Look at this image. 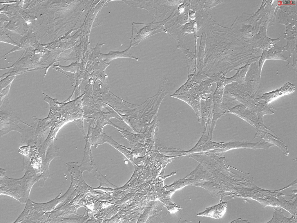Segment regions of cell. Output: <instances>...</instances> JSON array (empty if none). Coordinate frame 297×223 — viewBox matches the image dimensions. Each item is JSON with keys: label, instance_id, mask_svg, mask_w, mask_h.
Wrapping results in <instances>:
<instances>
[{"label": "cell", "instance_id": "obj_1", "mask_svg": "<svg viewBox=\"0 0 297 223\" xmlns=\"http://www.w3.org/2000/svg\"><path fill=\"white\" fill-rule=\"evenodd\" d=\"M220 74L207 78L203 73H197L188 76V79L171 96L178 98L188 104L193 109L198 119L201 116L200 102L213 90L211 87L213 82L217 83Z\"/></svg>", "mask_w": 297, "mask_h": 223}, {"label": "cell", "instance_id": "obj_2", "mask_svg": "<svg viewBox=\"0 0 297 223\" xmlns=\"http://www.w3.org/2000/svg\"><path fill=\"white\" fill-rule=\"evenodd\" d=\"M295 90V85L288 82L279 88L263 94L261 98L265 100V102L269 104L279 98L292 93Z\"/></svg>", "mask_w": 297, "mask_h": 223}, {"label": "cell", "instance_id": "obj_6", "mask_svg": "<svg viewBox=\"0 0 297 223\" xmlns=\"http://www.w3.org/2000/svg\"><path fill=\"white\" fill-rule=\"evenodd\" d=\"M29 146H22L19 148L18 152L23 155L28 156L29 151Z\"/></svg>", "mask_w": 297, "mask_h": 223}, {"label": "cell", "instance_id": "obj_8", "mask_svg": "<svg viewBox=\"0 0 297 223\" xmlns=\"http://www.w3.org/2000/svg\"><path fill=\"white\" fill-rule=\"evenodd\" d=\"M184 5L182 4L179 7L178 10L180 12H181L183 11V10H184Z\"/></svg>", "mask_w": 297, "mask_h": 223}, {"label": "cell", "instance_id": "obj_5", "mask_svg": "<svg viewBox=\"0 0 297 223\" xmlns=\"http://www.w3.org/2000/svg\"><path fill=\"white\" fill-rule=\"evenodd\" d=\"M131 47H130L126 50L122 51H110V53L107 54H102L101 56L103 60L104 59L110 57L106 59L104 61L108 62L111 60L118 58H129L133 59L136 61L138 60V59L135 57L133 56L130 53Z\"/></svg>", "mask_w": 297, "mask_h": 223}, {"label": "cell", "instance_id": "obj_3", "mask_svg": "<svg viewBox=\"0 0 297 223\" xmlns=\"http://www.w3.org/2000/svg\"><path fill=\"white\" fill-rule=\"evenodd\" d=\"M227 203L221 202L217 205L207 208L205 211L197 214L198 216H206L216 219L222 217L225 213Z\"/></svg>", "mask_w": 297, "mask_h": 223}, {"label": "cell", "instance_id": "obj_7", "mask_svg": "<svg viewBox=\"0 0 297 223\" xmlns=\"http://www.w3.org/2000/svg\"><path fill=\"white\" fill-rule=\"evenodd\" d=\"M31 164L33 168H39L40 160L35 158H32L31 160Z\"/></svg>", "mask_w": 297, "mask_h": 223}, {"label": "cell", "instance_id": "obj_4", "mask_svg": "<svg viewBox=\"0 0 297 223\" xmlns=\"http://www.w3.org/2000/svg\"><path fill=\"white\" fill-rule=\"evenodd\" d=\"M250 64L247 63L244 66L237 69L236 74L233 76L229 78H225L224 81L225 86L227 84L233 82H236L240 84L245 83V76L248 70Z\"/></svg>", "mask_w": 297, "mask_h": 223}]
</instances>
